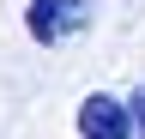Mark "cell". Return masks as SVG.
I'll use <instances>...</instances> for the list:
<instances>
[{
	"instance_id": "1",
	"label": "cell",
	"mask_w": 145,
	"mask_h": 139,
	"mask_svg": "<svg viewBox=\"0 0 145 139\" xmlns=\"http://www.w3.org/2000/svg\"><path fill=\"white\" fill-rule=\"evenodd\" d=\"M24 30H30V42L61 48L79 30H91V0H30L24 6Z\"/></svg>"
},
{
	"instance_id": "2",
	"label": "cell",
	"mask_w": 145,
	"mask_h": 139,
	"mask_svg": "<svg viewBox=\"0 0 145 139\" xmlns=\"http://www.w3.org/2000/svg\"><path fill=\"white\" fill-rule=\"evenodd\" d=\"M79 139H133V115H127L121 97L91 91L79 103Z\"/></svg>"
},
{
	"instance_id": "3",
	"label": "cell",
	"mask_w": 145,
	"mask_h": 139,
	"mask_svg": "<svg viewBox=\"0 0 145 139\" xmlns=\"http://www.w3.org/2000/svg\"><path fill=\"white\" fill-rule=\"evenodd\" d=\"M127 115H133V139H145V85L127 97Z\"/></svg>"
}]
</instances>
